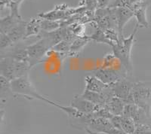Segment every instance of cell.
Masks as SVG:
<instances>
[{
  "instance_id": "obj_18",
  "label": "cell",
  "mask_w": 151,
  "mask_h": 134,
  "mask_svg": "<svg viewBox=\"0 0 151 134\" xmlns=\"http://www.w3.org/2000/svg\"><path fill=\"white\" fill-rule=\"evenodd\" d=\"M5 57H11V58L14 59L17 61H20V62H27L29 63V57L27 47L26 48H15L13 51L10 52Z\"/></svg>"
},
{
  "instance_id": "obj_6",
  "label": "cell",
  "mask_w": 151,
  "mask_h": 134,
  "mask_svg": "<svg viewBox=\"0 0 151 134\" xmlns=\"http://www.w3.org/2000/svg\"><path fill=\"white\" fill-rule=\"evenodd\" d=\"M134 83L129 79L128 76H126L110 87L113 91L114 96L123 100L125 104H133L134 99L132 94V90Z\"/></svg>"
},
{
  "instance_id": "obj_11",
  "label": "cell",
  "mask_w": 151,
  "mask_h": 134,
  "mask_svg": "<svg viewBox=\"0 0 151 134\" xmlns=\"http://www.w3.org/2000/svg\"><path fill=\"white\" fill-rule=\"evenodd\" d=\"M109 87L94 76H86L85 78V90L86 91L104 93Z\"/></svg>"
},
{
  "instance_id": "obj_32",
  "label": "cell",
  "mask_w": 151,
  "mask_h": 134,
  "mask_svg": "<svg viewBox=\"0 0 151 134\" xmlns=\"http://www.w3.org/2000/svg\"><path fill=\"white\" fill-rule=\"evenodd\" d=\"M29 1H35V0H29Z\"/></svg>"
},
{
  "instance_id": "obj_16",
  "label": "cell",
  "mask_w": 151,
  "mask_h": 134,
  "mask_svg": "<svg viewBox=\"0 0 151 134\" xmlns=\"http://www.w3.org/2000/svg\"><path fill=\"white\" fill-rule=\"evenodd\" d=\"M23 20H20L10 14L0 20V33L8 34L14 26Z\"/></svg>"
},
{
  "instance_id": "obj_21",
  "label": "cell",
  "mask_w": 151,
  "mask_h": 134,
  "mask_svg": "<svg viewBox=\"0 0 151 134\" xmlns=\"http://www.w3.org/2000/svg\"><path fill=\"white\" fill-rule=\"evenodd\" d=\"M89 37L91 41H94L97 43L106 44L107 45H110V47H113L114 45L111 41L107 39L104 30L101 29H96L95 32L92 35H91Z\"/></svg>"
},
{
  "instance_id": "obj_31",
  "label": "cell",
  "mask_w": 151,
  "mask_h": 134,
  "mask_svg": "<svg viewBox=\"0 0 151 134\" xmlns=\"http://www.w3.org/2000/svg\"><path fill=\"white\" fill-rule=\"evenodd\" d=\"M107 134H127V133L124 132V131L121 130L116 129V128H115V127H113L111 130L109 131Z\"/></svg>"
},
{
  "instance_id": "obj_20",
  "label": "cell",
  "mask_w": 151,
  "mask_h": 134,
  "mask_svg": "<svg viewBox=\"0 0 151 134\" xmlns=\"http://www.w3.org/2000/svg\"><path fill=\"white\" fill-rule=\"evenodd\" d=\"M54 106L60 108V110L65 112L70 119L80 118H83L85 115H86V114H83L82 112H80L77 109H76L75 108L71 106V105H70V106H63V105H60L59 104H58V103H55Z\"/></svg>"
},
{
  "instance_id": "obj_2",
  "label": "cell",
  "mask_w": 151,
  "mask_h": 134,
  "mask_svg": "<svg viewBox=\"0 0 151 134\" xmlns=\"http://www.w3.org/2000/svg\"><path fill=\"white\" fill-rule=\"evenodd\" d=\"M11 88H12V93L16 96H24L25 98L30 99V100L36 99L45 102L52 105L54 103L53 101L48 100L46 97L42 96L38 93L33 87V84L31 83L28 75L17 78L11 81Z\"/></svg>"
},
{
  "instance_id": "obj_29",
  "label": "cell",
  "mask_w": 151,
  "mask_h": 134,
  "mask_svg": "<svg viewBox=\"0 0 151 134\" xmlns=\"http://www.w3.org/2000/svg\"><path fill=\"white\" fill-rule=\"evenodd\" d=\"M98 2V9H106L109 8L110 0H97Z\"/></svg>"
},
{
  "instance_id": "obj_9",
  "label": "cell",
  "mask_w": 151,
  "mask_h": 134,
  "mask_svg": "<svg viewBox=\"0 0 151 134\" xmlns=\"http://www.w3.org/2000/svg\"><path fill=\"white\" fill-rule=\"evenodd\" d=\"M70 105L82 113L86 114V115L97 112L102 107H104L95 105L91 102L82 97L80 95H76L74 96L73 100H71Z\"/></svg>"
},
{
  "instance_id": "obj_8",
  "label": "cell",
  "mask_w": 151,
  "mask_h": 134,
  "mask_svg": "<svg viewBox=\"0 0 151 134\" xmlns=\"http://www.w3.org/2000/svg\"><path fill=\"white\" fill-rule=\"evenodd\" d=\"M113 13L115 15L117 24V29H118L119 38L124 37L123 29L126 24L131 20V18L134 17V12L129 8L120 7L114 8Z\"/></svg>"
},
{
  "instance_id": "obj_10",
  "label": "cell",
  "mask_w": 151,
  "mask_h": 134,
  "mask_svg": "<svg viewBox=\"0 0 151 134\" xmlns=\"http://www.w3.org/2000/svg\"><path fill=\"white\" fill-rule=\"evenodd\" d=\"M148 4L147 2H141L132 8L134 17L137 19V24L141 28H149L150 24L147 18V9Z\"/></svg>"
},
{
  "instance_id": "obj_7",
  "label": "cell",
  "mask_w": 151,
  "mask_h": 134,
  "mask_svg": "<svg viewBox=\"0 0 151 134\" xmlns=\"http://www.w3.org/2000/svg\"><path fill=\"white\" fill-rule=\"evenodd\" d=\"M93 76L98 78L99 80H101L106 85L111 86L113 84H115L117 81L123 78L124 77L128 76V75L121 74L120 72H119L118 70L113 68L104 69V68L100 67L98 69L93 71Z\"/></svg>"
},
{
  "instance_id": "obj_4",
  "label": "cell",
  "mask_w": 151,
  "mask_h": 134,
  "mask_svg": "<svg viewBox=\"0 0 151 134\" xmlns=\"http://www.w3.org/2000/svg\"><path fill=\"white\" fill-rule=\"evenodd\" d=\"M40 36L41 38L39 41L27 47L31 68L36 64L41 63L44 57L48 54L49 51L52 50V48L55 46V43L52 38L45 35L44 32L42 31Z\"/></svg>"
},
{
  "instance_id": "obj_1",
  "label": "cell",
  "mask_w": 151,
  "mask_h": 134,
  "mask_svg": "<svg viewBox=\"0 0 151 134\" xmlns=\"http://www.w3.org/2000/svg\"><path fill=\"white\" fill-rule=\"evenodd\" d=\"M139 26L135 24L132 34L127 37H122L119 38L118 43L115 44L112 48L113 53L116 57L119 62L124 67L125 72L129 76H132L133 72V66L132 63V50L134 45V37L138 30Z\"/></svg>"
},
{
  "instance_id": "obj_26",
  "label": "cell",
  "mask_w": 151,
  "mask_h": 134,
  "mask_svg": "<svg viewBox=\"0 0 151 134\" xmlns=\"http://www.w3.org/2000/svg\"><path fill=\"white\" fill-rule=\"evenodd\" d=\"M14 45L13 41L10 39L7 34L0 33V48L1 50H4L6 48L12 46Z\"/></svg>"
},
{
  "instance_id": "obj_13",
  "label": "cell",
  "mask_w": 151,
  "mask_h": 134,
  "mask_svg": "<svg viewBox=\"0 0 151 134\" xmlns=\"http://www.w3.org/2000/svg\"><path fill=\"white\" fill-rule=\"evenodd\" d=\"M42 18L39 16H36L28 21L27 24L26 35H25L24 39L29 38L32 36H40L42 32Z\"/></svg>"
},
{
  "instance_id": "obj_3",
  "label": "cell",
  "mask_w": 151,
  "mask_h": 134,
  "mask_svg": "<svg viewBox=\"0 0 151 134\" xmlns=\"http://www.w3.org/2000/svg\"><path fill=\"white\" fill-rule=\"evenodd\" d=\"M31 69L29 63L20 62L9 57H1L0 72L9 81H12L17 78L28 75Z\"/></svg>"
},
{
  "instance_id": "obj_19",
  "label": "cell",
  "mask_w": 151,
  "mask_h": 134,
  "mask_svg": "<svg viewBox=\"0 0 151 134\" xmlns=\"http://www.w3.org/2000/svg\"><path fill=\"white\" fill-rule=\"evenodd\" d=\"M74 39H64L63 41H60L59 43L55 45L52 48V51H55L56 53H58L61 55H65L66 57H68V53L70 51L71 44Z\"/></svg>"
},
{
  "instance_id": "obj_12",
  "label": "cell",
  "mask_w": 151,
  "mask_h": 134,
  "mask_svg": "<svg viewBox=\"0 0 151 134\" xmlns=\"http://www.w3.org/2000/svg\"><path fill=\"white\" fill-rule=\"evenodd\" d=\"M125 105V103L123 100L114 95H112L107 98L104 107L113 115H122Z\"/></svg>"
},
{
  "instance_id": "obj_23",
  "label": "cell",
  "mask_w": 151,
  "mask_h": 134,
  "mask_svg": "<svg viewBox=\"0 0 151 134\" xmlns=\"http://www.w3.org/2000/svg\"><path fill=\"white\" fill-rule=\"evenodd\" d=\"M61 27V21H49L42 19V31L52 32Z\"/></svg>"
},
{
  "instance_id": "obj_15",
  "label": "cell",
  "mask_w": 151,
  "mask_h": 134,
  "mask_svg": "<svg viewBox=\"0 0 151 134\" xmlns=\"http://www.w3.org/2000/svg\"><path fill=\"white\" fill-rule=\"evenodd\" d=\"M27 24V22L23 20L21 22H19L7 34L14 44L19 41L21 39H24V37L26 35Z\"/></svg>"
},
{
  "instance_id": "obj_17",
  "label": "cell",
  "mask_w": 151,
  "mask_h": 134,
  "mask_svg": "<svg viewBox=\"0 0 151 134\" xmlns=\"http://www.w3.org/2000/svg\"><path fill=\"white\" fill-rule=\"evenodd\" d=\"M0 87H1V103L3 105L4 103L7 101V98L11 94H14L12 93V88H11V81L4 76H0Z\"/></svg>"
},
{
  "instance_id": "obj_14",
  "label": "cell",
  "mask_w": 151,
  "mask_h": 134,
  "mask_svg": "<svg viewBox=\"0 0 151 134\" xmlns=\"http://www.w3.org/2000/svg\"><path fill=\"white\" fill-rule=\"evenodd\" d=\"M91 41L90 37L88 36L77 37L73 41L71 44L70 51L68 53V57H76L79 55V52L83 50V48Z\"/></svg>"
},
{
  "instance_id": "obj_25",
  "label": "cell",
  "mask_w": 151,
  "mask_h": 134,
  "mask_svg": "<svg viewBox=\"0 0 151 134\" xmlns=\"http://www.w3.org/2000/svg\"><path fill=\"white\" fill-rule=\"evenodd\" d=\"M116 61H119V60H117V58L115 57L113 52L106 53L105 57H104L103 64L101 66V68H104V69L113 68V66L115 65Z\"/></svg>"
},
{
  "instance_id": "obj_5",
  "label": "cell",
  "mask_w": 151,
  "mask_h": 134,
  "mask_svg": "<svg viewBox=\"0 0 151 134\" xmlns=\"http://www.w3.org/2000/svg\"><path fill=\"white\" fill-rule=\"evenodd\" d=\"M132 94L134 104L151 115V83L134 82Z\"/></svg>"
},
{
  "instance_id": "obj_28",
  "label": "cell",
  "mask_w": 151,
  "mask_h": 134,
  "mask_svg": "<svg viewBox=\"0 0 151 134\" xmlns=\"http://www.w3.org/2000/svg\"><path fill=\"white\" fill-rule=\"evenodd\" d=\"M129 5H130V0H115L114 2L109 6V8L112 9L120 7L129 8Z\"/></svg>"
},
{
  "instance_id": "obj_24",
  "label": "cell",
  "mask_w": 151,
  "mask_h": 134,
  "mask_svg": "<svg viewBox=\"0 0 151 134\" xmlns=\"http://www.w3.org/2000/svg\"><path fill=\"white\" fill-rule=\"evenodd\" d=\"M24 0H12L11 3L9 4V9H10V14L14 17H17L20 20H23L22 17L19 12V8L21 6V3Z\"/></svg>"
},
{
  "instance_id": "obj_27",
  "label": "cell",
  "mask_w": 151,
  "mask_h": 134,
  "mask_svg": "<svg viewBox=\"0 0 151 134\" xmlns=\"http://www.w3.org/2000/svg\"><path fill=\"white\" fill-rule=\"evenodd\" d=\"M122 115H113V118L110 120V123L113 127H115L116 129L121 130V125H122Z\"/></svg>"
},
{
  "instance_id": "obj_30",
  "label": "cell",
  "mask_w": 151,
  "mask_h": 134,
  "mask_svg": "<svg viewBox=\"0 0 151 134\" xmlns=\"http://www.w3.org/2000/svg\"><path fill=\"white\" fill-rule=\"evenodd\" d=\"M12 0H0V6H1V10H2L5 8H9V4L11 3Z\"/></svg>"
},
{
  "instance_id": "obj_22",
  "label": "cell",
  "mask_w": 151,
  "mask_h": 134,
  "mask_svg": "<svg viewBox=\"0 0 151 134\" xmlns=\"http://www.w3.org/2000/svg\"><path fill=\"white\" fill-rule=\"evenodd\" d=\"M122 116L121 130L127 134H134L136 130V124L132 118Z\"/></svg>"
}]
</instances>
